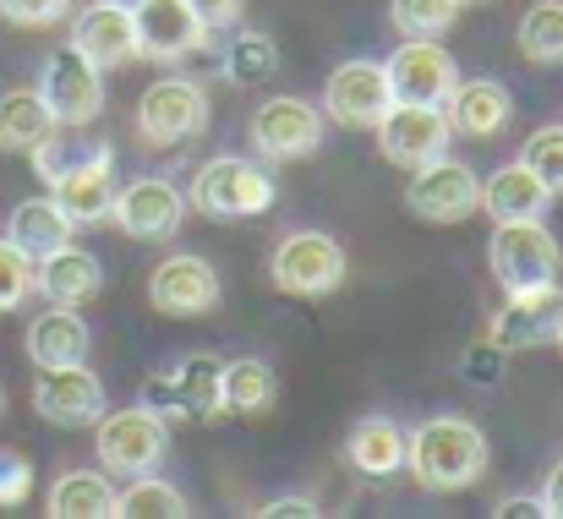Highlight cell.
Instances as JSON below:
<instances>
[{"label":"cell","instance_id":"23","mask_svg":"<svg viewBox=\"0 0 563 519\" xmlns=\"http://www.w3.org/2000/svg\"><path fill=\"white\" fill-rule=\"evenodd\" d=\"M22 345H27V361H33V366H77V361H88L93 334H88V323L77 318V307H49V312H38V318L27 323Z\"/></svg>","mask_w":563,"mask_h":519},{"label":"cell","instance_id":"31","mask_svg":"<svg viewBox=\"0 0 563 519\" xmlns=\"http://www.w3.org/2000/svg\"><path fill=\"white\" fill-rule=\"evenodd\" d=\"M115 515L121 519H187L191 504L181 487H170V482H159L148 471V476H132V487L115 498Z\"/></svg>","mask_w":563,"mask_h":519},{"label":"cell","instance_id":"18","mask_svg":"<svg viewBox=\"0 0 563 519\" xmlns=\"http://www.w3.org/2000/svg\"><path fill=\"white\" fill-rule=\"evenodd\" d=\"M383 110H388V82H383L377 60H345L323 82V121H334L345 132H373Z\"/></svg>","mask_w":563,"mask_h":519},{"label":"cell","instance_id":"37","mask_svg":"<svg viewBox=\"0 0 563 519\" xmlns=\"http://www.w3.org/2000/svg\"><path fill=\"white\" fill-rule=\"evenodd\" d=\"M33 493V460L16 449H0V509H22Z\"/></svg>","mask_w":563,"mask_h":519},{"label":"cell","instance_id":"25","mask_svg":"<svg viewBox=\"0 0 563 519\" xmlns=\"http://www.w3.org/2000/svg\"><path fill=\"white\" fill-rule=\"evenodd\" d=\"M345 460H351L362 476H373V482L399 476V471H405V427H399V421H388V416H367V421H356V427H351V438H345Z\"/></svg>","mask_w":563,"mask_h":519},{"label":"cell","instance_id":"8","mask_svg":"<svg viewBox=\"0 0 563 519\" xmlns=\"http://www.w3.org/2000/svg\"><path fill=\"white\" fill-rule=\"evenodd\" d=\"M208 126V93L191 77H159L137 99V132L154 148H181Z\"/></svg>","mask_w":563,"mask_h":519},{"label":"cell","instance_id":"28","mask_svg":"<svg viewBox=\"0 0 563 519\" xmlns=\"http://www.w3.org/2000/svg\"><path fill=\"white\" fill-rule=\"evenodd\" d=\"M5 241L22 246V252L38 263L44 252H55V246L71 241V219L55 208V197H27V202L11 208V219H5Z\"/></svg>","mask_w":563,"mask_h":519},{"label":"cell","instance_id":"15","mask_svg":"<svg viewBox=\"0 0 563 519\" xmlns=\"http://www.w3.org/2000/svg\"><path fill=\"white\" fill-rule=\"evenodd\" d=\"M110 219L132 241H170L181 230V219H187V191L170 186L165 175H143V180H132V186L115 191Z\"/></svg>","mask_w":563,"mask_h":519},{"label":"cell","instance_id":"34","mask_svg":"<svg viewBox=\"0 0 563 519\" xmlns=\"http://www.w3.org/2000/svg\"><path fill=\"white\" fill-rule=\"evenodd\" d=\"M520 165H531L537 180L559 197L563 191V126H537L526 137V148H520Z\"/></svg>","mask_w":563,"mask_h":519},{"label":"cell","instance_id":"43","mask_svg":"<svg viewBox=\"0 0 563 519\" xmlns=\"http://www.w3.org/2000/svg\"><path fill=\"white\" fill-rule=\"evenodd\" d=\"M553 345H559V350H563V323H559V340H553Z\"/></svg>","mask_w":563,"mask_h":519},{"label":"cell","instance_id":"6","mask_svg":"<svg viewBox=\"0 0 563 519\" xmlns=\"http://www.w3.org/2000/svg\"><path fill=\"white\" fill-rule=\"evenodd\" d=\"M487 263L493 279L509 290H531V285H553L563 274V246L542 219H504L487 241Z\"/></svg>","mask_w":563,"mask_h":519},{"label":"cell","instance_id":"11","mask_svg":"<svg viewBox=\"0 0 563 519\" xmlns=\"http://www.w3.org/2000/svg\"><path fill=\"white\" fill-rule=\"evenodd\" d=\"M383 82H388V104H443L449 88L460 82V66L438 38H405L383 60Z\"/></svg>","mask_w":563,"mask_h":519},{"label":"cell","instance_id":"19","mask_svg":"<svg viewBox=\"0 0 563 519\" xmlns=\"http://www.w3.org/2000/svg\"><path fill=\"white\" fill-rule=\"evenodd\" d=\"M148 301L165 318H202L219 307V274L197 252H176L148 274Z\"/></svg>","mask_w":563,"mask_h":519},{"label":"cell","instance_id":"5","mask_svg":"<svg viewBox=\"0 0 563 519\" xmlns=\"http://www.w3.org/2000/svg\"><path fill=\"white\" fill-rule=\"evenodd\" d=\"M143 405L165 421H219L224 416V361L208 350L181 355L170 372L143 383Z\"/></svg>","mask_w":563,"mask_h":519},{"label":"cell","instance_id":"16","mask_svg":"<svg viewBox=\"0 0 563 519\" xmlns=\"http://www.w3.org/2000/svg\"><path fill=\"white\" fill-rule=\"evenodd\" d=\"M49 197L71 219V230L104 224L110 219V202H115V148L99 143L88 159H66L60 175L49 180Z\"/></svg>","mask_w":563,"mask_h":519},{"label":"cell","instance_id":"33","mask_svg":"<svg viewBox=\"0 0 563 519\" xmlns=\"http://www.w3.org/2000/svg\"><path fill=\"white\" fill-rule=\"evenodd\" d=\"M460 16V0H388V22L405 38H443Z\"/></svg>","mask_w":563,"mask_h":519},{"label":"cell","instance_id":"39","mask_svg":"<svg viewBox=\"0 0 563 519\" xmlns=\"http://www.w3.org/2000/svg\"><path fill=\"white\" fill-rule=\"evenodd\" d=\"M187 5L208 27H230V22H241V11H246V0H187Z\"/></svg>","mask_w":563,"mask_h":519},{"label":"cell","instance_id":"38","mask_svg":"<svg viewBox=\"0 0 563 519\" xmlns=\"http://www.w3.org/2000/svg\"><path fill=\"white\" fill-rule=\"evenodd\" d=\"M71 11V0H0V16L11 27H49Z\"/></svg>","mask_w":563,"mask_h":519},{"label":"cell","instance_id":"32","mask_svg":"<svg viewBox=\"0 0 563 519\" xmlns=\"http://www.w3.org/2000/svg\"><path fill=\"white\" fill-rule=\"evenodd\" d=\"M274 71H279V44H274L268 33H252V27H241V33L224 44V77H230L235 88L268 82Z\"/></svg>","mask_w":563,"mask_h":519},{"label":"cell","instance_id":"45","mask_svg":"<svg viewBox=\"0 0 563 519\" xmlns=\"http://www.w3.org/2000/svg\"><path fill=\"white\" fill-rule=\"evenodd\" d=\"M126 5H132V0H126Z\"/></svg>","mask_w":563,"mask_h":519},{"label":"cell","instance_id":"17","mask_svg":"<svg viewBox=\"0 0 563 519\" xmlns=\"http://www.w3.org/2000/svg\"><path fill=\"white\" fill-rule=\"evenodd\" d=\"M33 410L49 427H93L110 405H104V383L88 372V361H77V366H38Z\"/></svg>","mask_w":563,"mask_h":519},{"label":"cell","instance_id":"22","mask_svg":"<svg viewBox=\"0 0 563 519\" xmlns=\"http://www.w3.org/2000/svg\"><path fill=\"white\" fill-rule=\"evenodd\" d=\"M33 290L49 301V307H88L99 290H104V263L82 246H55L33 263Z\"/></svg>","mask_w":563,"mask_h":519},{"label":"cell","instance_id":"14","mask_svg":"<svg viewBox=\"0 0 563 519\" xmlns=\"http://www.w3.org/2000/svg\"><path fill=\"white\" fill-rule=\"evenodd\" d=\"M132 22H137V55L154 66L191 60L213 33L187 0H132Z\"/></svg>","mask_w":563,"mask_h":519},{"label":"cell","instance_id":"42","mask_svg":"<svg viewBox=\"0 0 563 519\" xmlns=\"http://www.w3.org/2000/svg\"><path fill=\"white\" fill-rule=\"evenodd\" d=\"M493 519H548V515H542V498H504V504H493Z\"/></svg>","mask_w":563,"mask_h":519},{"label":"cell","instance_id":"13","mask_svg":"<svg viewBox=\"0 0 563 519\" xmlns=\"http://www.w3.org/2000/svg\"><path fill=\"white\" fill-rule=\"evenodd\" d=\"M559 323H563V285H531V290H509L504 307L493 312L487 323V340L504 345L509 355L520 350H542L559 340Z\"/></svg>","mask_w":563,"mask_h":519},{"label":"cell","instance_id":"44","mask_svg":"<svg viewBox=\"0 0 563 519\" xmlns=\"http://www.w3.org/2000/svg\"><path fill=\"white\" fill-rule=\"evenodd\" d=\"M460 5H476V0H460Z\"/></svg>","mask_w":563,"mask_h":519},{"label":"cell","instance_id":"29","mask_svg":"<svg viewBox=\"0 0 563 519\" xmlns=\"http://www.w3.org/2000/svg\"><path fill=\"white\" fill-rule=\"evenodd\" d=\"M274 405H279V377H274L268 361H257V355L224 361V410H230V416L257 421V416H268Z\"/></svg>","mask_w":563,"mask_h":519},{"label":"cell","instance_id":"20","mask_svg":"<svg viewBox=\"0 0 563 519\" xmlns=\"http://www.w3.org/2000/svg\"><path fill=\"white\" fill-rule=\"evenodd\" d=\"M71 49H82L99 71L132 66L137 60V22L126 0H93L77 22H71Z\"/></svg>","mask_w":563,"mask_h":519},{"label":"cell","instance_id":"26","mask_svg":"<svg viewBox=\"0 0 563 519\" xmlns=\"http://www.w3.org/2000/svg\"><path fill=\"white\" fill-rule=\"evenodd\" d=\"M60 121L38 99V88H11L0 93V154H33L44 137H55Z\"/></svg>","mask_w":563,"mask_h":519},{"label":"cell","instance_id":"9","mask_svg":"<svg viewBox=\"0 0 563 519\" xmlns=\"http://www.w3.org/2000/svg\"><path fill=\"white\" fill-rule=\"evenodd\" d=\"M405 208L427 224H465L482 208V175L471 170L465 159H432L421 170H410L405 186Z\"/></svg>","mask_w":563,"mask_h":519},{"label":"cell","instance_id":"1","mask_svg":"<svg viewBox=\"0 0 563 519\" xmlns=\"http://www.w3.org/2000/svg\"><path fill=\"white\" fill-rule=\"evenodd\" d=\"M487 432L465 416H432L416 432H405V471L427 493H465L487 476Z\"/></svg>","mask_w":563,"mask_h":519},{"label":"cell","instance_id":"3","mask_svg":"<svg viewBox=\"0 0 563 519\" xmlns=\"http://www.w3.org/2000/svg\"><path fill=\"white\" fill-rule=\"evenodd\" d=\"M345 274H351V257H345V246H340L334 235H323V230H290V235H279V246H274V257H268L274 290H279V296H301V301L334 296V290L345 285Z\"/></svg>","mask_w":563,"mask_h":519},{"label":"cell","instance_id":"46","mask_svg":"<svg viewBox=\"0 0 563 519\" xmlns=\"http://www.w3.org/2000/svg\"><path fill=\"white\" fill-rule=\"evenodd\" d=\"M0 405H5V399H0Z\"/></svg>","mask_w":563,"mask_h":519},{"label":"cell","instance_id":"24","mask_svg":"<svg viewBox=\"0 0 563 519\" xmlns=\"http://www.w3.org/2000/svg\"><path fill=\"white\" fill-rule=\"evenodd\" d=\"M482 208L493 213V224L504 219H542L553 208V191L537 180L531 165H504L482 180Z\"/></svg>","mask_w":563,"mask_h":519},{"label":"cell","instance_id":"36","mask_svg":"<svg viewBox=\"0 0 563 519\" xmlns=\"http://www.w3.org/2000/svg\"><path fill=\"white\" fill-rule=\"evenodd\" d=\"M504 361H509V350L493 345V340H476V345L460 355V377L465 383H476V388H498V377H504Z\"/></svg>","mask_w":563,"mask_h":519},{"label":"cell","instance_id":"7","mask_svg":"<svg viewBox=\"0 0 563 519\" xmlns=\"http://www.w3.org/2000/svg\"><path fill=\"white\" fill-rule=\"evenodd\" d=\"M323 132H329L323 104L296 99V93H274V99H263V104L252 110V121H246V137H252V148H257L268 165L312 159V154L323 148Z\"/></svg>","mask_w":563,"mask_h":519},{"label":"cell","instance_id":"10","mask_svg":"<svg viewBox=\"0 0 563 519\" xmlns=\"http://www.w3.org/2000/svg\"><path fill=\"white\" fill-rule=\"evenodd\" d=\"M373 132L383 159L399 165V170H421V165L443 159L449 143H454V132L443 121V104H388Z\"/></svg>","mask_w":563,"mask_h":519},{"label":"cell","instance_id":"4","mask_svg":"<svg viewBox=\"0 0 563 519\" xmlns=\"http://www.w3.org/2000/svg\"><path fill=\"white\" fill-rule=\"evenodd\" d=\"M274 175L263 170L257 159H235V154H224V159H208L202 170L191 175L187 186V202L197 213H208V219H257V213H268L274 208Z\"/></svg>","mask_w":563,"mask_h":519},{"label":"cell","instance_id":"12","mask_svg":"<svg viewBox=\"0 0 563 519\" xmlns=\"http://www.w3.org/2000/svg\"><path fill=\"white\" fill-rule=\"evenodd\" d=\"M38 99L49 104V115H55L60 126H88V121L104 110V71H99L82 49L60 44V49L44 60Z\"/></svg>","mask_w":563,"mask_h":519},{"label":"cell","instance_id":"27","mask_svg":"<svg viewBox=\"0 0 563 519\" xmlns=\"http://www.w3.org/2000/svg\"><path fill=\"white\" fill-rule=\"evenodd\" d=\"M49 519H115V487L104 471H66L49 482L44 498Z\"/></svg>","mask_w":563,"mask_h":519},{"label":"cell","instance_id":"41","mask_svg":"<svg viewBox=\"0 0 563 519\" xmlns=\"http://www.w3.org/2000/svg\"><path fill=\"white\" fill-rule=\"evenodd\" d=\"M257 515L263 519H312L318 515V504H312V498H279V504H263V509H257Z\"/></svg>","mask_w":563,"mask_h":519},{"label":"cell","instance_id":"2","mask_svg":"<svg viewBox=\"0 0 563 519\" xmlns=\"http://www.w3.org/2000/svg\"><path fill=\"white\" fill-rule=\"evenodd\" d=\"M93 454H99L104 476H148L170 454V421L148 405L104 410L93 421Z\"/></svg>","mask_w":563,"mask_h":519},{"label":"cell","instance_id":"30","mask_svg":"<svg viewBox=\"0 0 563 519\" xmlns=\"http://www.w3.org/2000/svg\"><path fill=\"white\" fill-rule=\"evenodd\" d=\"M515 44L531 66H563V0L526 5V16L515 27Z\"/></svg>","mask_w":563,"mask_h":519},{"label":"cell","instance_id":"21","mask_svg":"<svg viewBox=\"0 0 563 519\" xmlns=\"http://www.w3.org/2000/svg\"><path fill=\"white\" fill-rule=\"evenodd\" d=\"M443 121L454 137H471V143H487L498 137L509 121H515V99L504 82L493 77H471V82H454L449 99H443Z\"/></svg>","mask_w":563,"mask_h":519},{"label":"cell","instance_id":"35","mask_svg":"<svg viewBox=\"0 0 563 519\" xmlns=\"http://www.w3.org/2000/svg\"><path fill=\"white\" fill-rule=\"evenodd\" d=\"M33 296V257L0 235V312H16Z\"/></svg>","mask_w":563,"mask_h":519},{"label":"cell","instance_id":"40","mask_svg":"<svg viewBox=\"0 0 563 519\" xmlns=\"http://www.w3.org/2000/svg\"><path fill=\"white\" fill-rule=\"evenodd\" d=\"M542 515L548 519H563V460H553V471H548V482H542Z\"/></svg>","mask_w":563,"mask_h":519}]
</instances>
